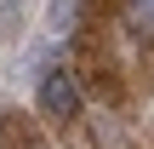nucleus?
Here are the masks:
<instances>
[{"mask_svg":"<svg viewBox=\"0 0 154 149\" xmlns=\"http://www.w3.org/2000/svg\"><path fill=\"white\" fill-rule=\"evenodd\" d=\"M34 109H40L46 121H57V126L80 121V75H69V69H46V75L34 80Z\"/></svg>","mask_w":154,"mask_h":149,"instance_id":"obj_1","label":"nucleus"},{"mask_svg":"<svg viewBox=\"0 0 154 149\" xmlns=\"http://www.w3.org/2000/svg\"><path fill=\"white\" fill-rule=\"evenodd\" d=\"M120 17H126L131 40H143V46L154 40V0H126V11H120Z\"/></svg>","mask_w":154,"mask_h":149,"instance_id":"obj_2","label":"nucleus"},{"mask_svg":"<svg viewBox=\"0 0 154 149\" xmlns=\"http://www.w3.org/2000/svg\"><path fill=\"white\" fill-rule=\"evenodd\" d=\"M0 149H34V132H29L23 115H6L0 121Z\"/></svg>","mask_w":154,"mask_h":149,"instance_id":"obj_3","label":"nucleus"},{"mask_svg":"<svg viewBox=\"0 0 154 149\" xmlns=\"http://www.w3.org/2000/svg\"><path fill=\"white\" fill-rule=\"evenodd\" d=\"M74 11H80V0H51V34H69Z\"/></svg>","mask_w":154,"mask_h":149,"instance_id":"obj_4","label":"nucleus"},{"mask_svg":"<svg viewBox=\"0 0 154 149\" xmlns=\"http://www.w3.org/2000/svg\"><path fill=\"white\" fill-rule=\"evenodd\" d=\"M80 11L86 17H114V11H126V0H80Z\"/></svg>","mask_w":154,"mask_h":149,"instance_id":"obj_5","label":"nucleus"}]
</instances>
